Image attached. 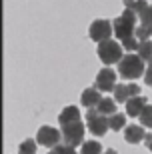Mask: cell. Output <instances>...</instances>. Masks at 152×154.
<instances>
[{"label": "cell", "instance_id": "obj_1", "mask_svg": "<svg viewBox=\"0 0 152 154\" xmlns=\"http://www.w3.org/2000/svg\"><path fill=\"white\" fill-rule=\"evenodd\" d=\"M136 18H138V14H136L134 10H128V8H124L122 14L116 16V20L112 22V26H114V34L120 38V42L126 40V38H130V36H134Z\"/></svg>", "mask_w": 152, "mask_h": 154}, {"label": "cell", "instance_id": "obj_2", "mask_svg": "<svg viewBox=\"0 0 152 154\" xmlns=\"http://www.w3.org/2000/svg\"><path fill=\"white\" fill-rule=\"evenodd\" d=\"M118 72L122 78L136 80L138 76L144 74V60L138 54H126L118 62Z\"/></svg>", "mask_w": 152, "mask_h": 154}, {"label": "cell", "instance_id": "obj_3", "mask_svg": "<svg viewBox=\"0 0 152 154\" xmlns=\"http://www.w3.org/2000/svg\"><path fill=\"white\" fill-rule=\"evenodd\" d=\"M122 44H118L116 40H106L98 44V58H100L104 64H116L122 60Z\"/></svg>", "mask_w": 152, "mask_h": 154}, {"label": "cell", "instance_id": "obj_4", "mask_svg": "<svg viewBox=\"0 0 152 154\" xmlns=\"http://www.w3.org/2000/svg\"><path fill=\"white\" fill-rule=\"evenodd\" d=\"M84 130L86 126L82 122H74V124H68V126H62V140L64 144L68 146H78V144H84Z\"/></svg>", "mask_w": 152, "mask_h": 154}, {"label": "cell", "instance_id": "obj_5", "mask_svg": "<svg viewBox=\"0 0 152 154\" xmlns=\"http://www.w3.org/2000/svg\"><path fill=\"white\" fill-rule=\"evenodd\" d=\"M86 124H88V130H90L94 136H104L106 130L110 128V126H108V118L104 114H100L96 108H90L86 112Z\"/></svg>", "mask_w": 152, "mask_h": 154}, {"label": "cell", "instance_id": "obj_6", "mask_svg": "<svg viewBox=\"0 0 152 154\" xmlns=\"http://www.w3.org/2000/svg\"><path fill=\"white\" fill-rule=\"evenodd\" d=\"M88 34L94 42L102 44V42H106V40H112L110 36L114 34V26L110 20H94L90 24V30H88Z\"/></svg>", "mask_w": 152, "mask_h": 154}, {"label": "cell", "instance_id": "obj_7", "mask_svg": "<svg viewBox=\"0 0 152 154\" xmlns=\"http://www.w3.org/2000/svg\"><path fill=\"white\" fill-rule=\"evenodd\" d=\"M100 92H114L116 88V72L112 68H102L96 76V86Z\"/></svg>", "mask_w": 152, "mask_h": 154}, {"label": "cell", "instance_id": "obj_8", "mask_svg": "<svg viewBox=\"0 0 152 154\" xmlns=\"http://www.w3.org/2000/svg\"><path fill=\"white\" fill-rule=\"evenodd\" d=\"M62 138V132L56 130V128H52V126H42L36 134V142L42 144V146H58Z\"/></svg>", "mask_w": 152, "mask_h": 154}, {"label": "cell", "instance_id": "obj_9", "mask_svg": "<svg viewBox=\"0 0 152 154\" xmlns=\"http://www.w3.org/2000/svg\"><path fill=\"white\" fill-rule=\"evenodd\" d=\"M134 12L138 14V18H140V24L142 26H146L148 30L152 28V6L148 4L146 0H136V8Z\"/></svg>", "mask_w": 152, "mask_h": 154}, {"label": "cell", "instance_id": "obj_10", "mask_svg": "<svg viewBox=\"0 0 152 154\" xmlns=\"http://www.w3.org/2000/svg\"><path fill=\"white\" fill-rule=\"evenodd\" d=\"M102 96H100V90L98 88H86L84 92H82V96H80V102H82V106H86V108H98V104H100Z\"/></svg>", "mask_w": 152, "mask_h": 154}, {"label": "cell", "instance_id": "obj_11", "mask_svg": "<svg viewBox=\"0 0 152 154\" xmlns=\"http://www.w3.org/2000/svg\"><path fill=\"white\" fill-rule=\"evenodd\" d=\"M124 138L128 140L130 144H138L140 140H144L146 138V132H144V128L138 124H130L124 128Z\"/></svg>", "mask_w": 152, "mask_h": 154}, {"label": "cell", "instance_id": "obj_12", "mask_svg": "<svg viewBox=\"0 0 152 154\" xmlns=\"http://www.w3.org/2000/svg\"><path fill=\"white\" fill-rule=\"evenodd\" d=\"M146 106H148V102H146L144 96H134L126 102V112H128L130 116H140L142 110L146 108Z\"/></svg>", "mask_w": 152, "mask_h": 154}, {"label": "cell", "instance_id": "obj_13", "mask_svg": "<svg viewBox=\"0 0 152 154\" xmlns=\"http://www.w3.org/2000/svg\"><path fill=\"white\" fill-rule=\"evenodd\" d=\"M62 126H68V124H74V122H80V110L76 106H66V108L60 112L58 116Z\"/></svg>", "mask_w": 152, "mask_h": 154}, {"label": "cell", "instance_id": "obj_14", "mask_svg": "<svg viewBox=\"0 0 152 154\" xmlns=\"http://www.w3.org/2000/svg\"><path fill=\"white\" fill-rule=\"evenodd\" d=\"M96 110H98L100 114H104V116H112V114H116V100H112V98H102Z\"/></svg>", "mask_w": 152, "mask_h": 154}, {"label": "cell", "instance_id": "obj_15", "mask_svg": "<svg viewBox=\"0 0 152 154\" xmlns=\"http://www.w3.org/2000/svg\"><path fill=\"white\" fill-rule=\"evenodd\" d=\"M130 90H128V84H116V88H114V100L116 102H128L130 100Z\"/></svg>", "mask_w": 152, "mask_h": 154}, {"label": "cell", "instance_id": "obj_16", "mask_svg": "<svg viewBox=\"0 0 152 154\" xmlns=\"http://www.w3.org/2000/svg\"><path fill=\"white\" fill-rule=\"evenodd\" d=\"M108 126H110L112 130H116V132H118L120 128H126V116L120 114V112L108 116Z\"/></svg>", "mask_w": 152, "mask_h": 154}, {"label": "cell", "instance_id": "obj_17", "mask_svg": "<svg viewBox=\"0 0 152 154\" xmlns=\"http://www.w3.org/2000/svg\"><path fill=\"white\" fill-rule=\"evenodd\" d=\"M136 54H138V56L142 58V60H150L152 58V42L150 40H144V42H140V44H138V50H136Z\"/></svg>", "mask_w": 152, "mask_h": 154}, {"label": "cell", "instance_id": "obj_18", "mask_svg": "<svg viewBox=\"0 0 152 154\" xmlns=\"http://www.w3.org/2000/svg\"><path fill=\"white\" fill-rule=\"evenodd\" d=\"M80 154H102V146L96 142V140H88V142L82 144Z\"/></svg>", "mask_w": 152, "mask_h": 154}, {"label": "cell", "instance_id": "obj_19", "mask_svg": "<svg viewBox=\"0 0 152 154\" xmlns=\"http://www.w3.org/2000/svg\"><path fill=\"white\" fill-rule=\"evenodd\" d=\"M140 118V126H146V128H152V104H148L146 108L142 110V114L138 116Z\"/></svg>", "mask_w": 152, "mask_h": 154}, {"label": "cell", "instance_id": "obj_20", "mask_svg": "<svg viewBox=\"0 0 152 154\" xmlns=\"http://www.w3.org/2000/svg\"><path fill=\"white\" fill-rule=\"evenodd\" d=\"M138 38L136 36H130V38H126V40H122V48L124 50H128V52H134V50H138Z\"/></svg>", "mask_w": 152, "mask_h": 154}, {"label": "cell", "instance_id": "obj_21", "mask_svg": "<svg viewBox=\"0 0 152 154\" xmlns=\"http://www.w3.org/2000/svg\"><path fill=\"white\" fill-rule=\"evenodd\" d=\"M36 144L38 142H34V140H24L22 144H20V154H34L36 152Z\"/></svg>", "mask_w": 152, "mask_h": 154}, {"label": "cell", "instance_id": "obj_22", "mask_svg": "<svg viewBox=\"0 0 152 154\" xmlns=\"http://www.w3.org/2000/svg\"><path fill=\"white\" fill-rule=\"evenodd\" d=\"M134 36L138 38V42H144V40H148L152 34H150V30H148L146 26H142V24H140V26H136V30H134Z\"/></svg>", "mask_w": 152, "mask_h": 154}, {"label": "cell", "instance_id": "obj_23", "mask_svg": "<svg viewBox=\"0 0 152 154\" xmlns=\"http://www.w3.org/2000/svg\"><path fill=\"white\" fill-rule=\"evenodd\" d=\"M54 150L58 154H76V150L72 146H68V144H58V146H54Z\"/></svg>", "mask_w": 152, "mask_h": 154}, {"label": "cell", "instance_id": "obj_24", "mask_svg": "<svg viewBox=\"0 0 152 154\" xmlns=\"http://www.w3.org/2000/svg\"><path fill=\"white\" fill-rule=\"evenodd\" d=\"M128 90H130V96H132V98L140 96V86L134 84V82H130V84H128Z\"/></svg>", "mask_w": 152, "mask_h": 154}, {"label": "cell", "instance_id": "obj_25", "mask_svg": "<svg viewBox=\"0 0 152 154\" xmlns=\"http://www.w3.org/2000/svg\"><path fill=\"white\" fill-rule=\"evenodd\" d=\"M144 82H146V84L152 88V68H148V70H146V74H144Z\"/></svg>", "mask_w": 152, "mask_h": 154}, {"label": "cell", "instance_id": "obj_26", "mask_svg": "<svg viewBox=\"0 0 152 154\" xmlns=\"http://www.w3.org/2000/svg\"><path fill=\"white\" fill-rule=\"evenodd\" d=\"M124 6H126L128 10H134L136 8V0H124Z\"/></svg>", "mask_w": 152, "mask_h": 154}, {"label": "cell", "instance_id": "obj_27", "mask_svg": "<svg viewBox=\"0 0 152 154\" xmlns=\"http://www.w3.org/2000/svg\"><path fill=\"white\" fill-rule=\"evenodd\" d=\"M144 142H146V148L152 152V134H146V138H144Z\"/></svg>", "mask_w": 152, "mask_h": 154}, {"label": "cell", "instance_id": "obj_28", "mask_svg": "<svg viewBox=\"0 0 152 154\" xmlns=\"http://www.w3.org/2000/svg\"><path fill=\"white\" fill-rule=\"evenodd\" d=\"M102 154H116V150H112V148H110V150H106V152H102Z\"/></svg>", "mask_w": 152, "mask_h": 154}, {"label": "cell", "instance_id": "obj_29", "mask_svg": "<svg viewBox=\"0 0 152 154\" xmlns=\"http://www.w3.org/2000/svg\"><path fill=\"white\" fill-rule=\"evenodd\" d=\"M48 154H58V152H56V150H50V152H48Z\"/></svg>", "mask_w": 152, "mask_h": 154}, {"label": "cell", "instance_id": "obj_30", "mask_svg": "<svg viewBox=\"0 0 152 154\" xmlns=\"http://www.w3.org/2000/svg\"><path fill=\"white\" fill-rule=\"evenodd\" d=\"M148 64H150V68H152V58H150V60H148Z\"/></svg>", "mask_w": 152, "mask_h": 154}, {"label": "cell", "instance_id": "obj_31", "mask_svg": "<svg viewBox=\"0 0 152 154\" xmlns=\"http://www.w3.org/2000/svg\"><path fill=\"white\" fill-rule=\"evenodd\" d=\"M150 34H152V28H150Z\"/></svg>", "mask_w": 152, "mask_h": 154}]
</instances>
